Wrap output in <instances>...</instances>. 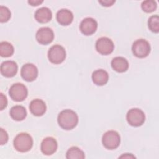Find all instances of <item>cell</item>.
I'll return each instance as SVG.
<instances>
[{"label":"cell","instance_id":"6da1fadb","mask_svg":"<svg viewBox=\"0 0 159 159\" xmlns=\"http://www.w3.org/2000/svg\"><path fill=\"white\" fill-rule=\"evenodd\" d=\"M57 120L62 129L71 130L78 124V117L75 111L71 109H65L59 113Z\"/></svg>","mask_w":159,"mask_h":159},{"label":"cell","instance_id":"7a4b0ae2","mask_svg":"<svg viewBox=\"0 0 159 159\" xmlns=\"http://www.w3.org/2000/svg\"><path fill=\"white\" fill-rule=\"evenodd\" d=\"M14 147L15 149L20 152H27L29 151L33 145V139L27 133H20L14 139Z\"/></svg>","mask_w":159,"mask_h":159},{"label":"cell","instance_id":"3957f363","mask_svg":"<svg viewBox=\"0 0 159 159\" xmlns=\"http://www.w3.org/2000/svg\"><path fill=\"white\" fill-rule=\"evenodd\" d=\"M102 142L104 147L107 149L114 150L119 146L120 137L116 131L109 130L102 135Z\"/></svg>","mask_w":159,"mask_h":159},{"label":"cell","instance_id":"277c9868","mask_svg":"<svg viewBox=\"0 0 159 159\" xmlns=\"http://www.w3.org/2000/svg\"><path fill=\"white\" fill-rule=\"evenodd\" d=\"M132 50L133 54L138 58H145L150 52V45L145 39H138L132 45Z\"/></svg>","mask_w":159,"mask_h":159},{"label":"cell","instance_id":"5b68a950","mask_svg":"<svg viewBox=\"0 0 159 159\" xmlns=\"http://www.w3.org/2000/svg\"><path fill=\"white\" fill-rule=\"evenodd\" d=\"M48 58L49 61L53 64L62 63L66 58L65 48L60 45H53L48 52Z\"/></svg>","mask_w":159,"mask_h":159},{"label":"cell","instance_id":"8992f818","mask_svg":"<svg viewBox=\"0 0 159 159\" xmlns=\"http://www.w3.org/2000/svg\"><path fill=\"white\" fill-rule=\"evenodd\" d=\"M128 123L134 127L142 125L145 120L144 112L140 109L133 108L130 109L126 116Z\"/></svg>","mask_w":159,"mask_h":159},{"label":"cell","instance_id":"52a82bcc","mask_svg":"<svg viewBox=\"0 0 159 159\" xmlns=\"http://www.w3.org/2000/svg\"><path fill=\"white\" fill-rule=\"evenodd\" d=\"M27 94L26 86L19 83L12 84L9 90V94L11 99L17 102L24 101L27 98Z\"/></svg>","mask_w":159,"mask_h":159},{"label":"cell","instance_id":"ba28073f","mask_svg":"<svg viewBox=\"0 0 159 159\" xmlns=\"http://www.w3.org/2000/svg\"><path fill=\"white\" fill-rule=\"evenodd\" d=\"M114 48V43L108 37H101L96 42V49L101 55H107L111 54L113 52Z\"/></svg>","mask_w":159,"mask_h":159},{"label":"cell","instance_id":"9c48e42d","mask_svg":"<svg viewBox=\"0 0 159 159\" xmlns=\"http://www.w3.org/2000/svg\"><path fill=\"white\" fill-rule=\"evenodd\" d=\"M35 37L39 43L47 45L53 41L54 39V33L49 27H42L37 30Z\"/></svg>","mask_w":159,"mask_h":159},{"label":"cell","instance_id":"30bf717a","mask_svg":"<svg viewBox=\"0 0 159 159\" xmlns=\"http://www.w3.org/2000/svg\"><path fill=\"white\" fill-rule=\"evenodd\" d=\"M20 75L26 81H33L38 76L37 68L32 63H26L21 68Z\"/></svg>","mask_w":159,"mask_h":159},{"label":"cell","instance_id":"8fae6325","mask_svg":"<svg viewBox=\"0 0 159 159\" xmlns=\"http://www.w3.org/2000/svg\"><path fill=\"white\" fill-rule=\"evenodd\" d=\"M98 27L96 20L91 17L84 19L80 24V29L81 32L85 35H90L93 34Z\"/></svg>","mask_w":159,"mask_h":159},{"label":"cell","instance_id":"7c38bea8","mask_svg":"<svg viewBox=\"0 0 159 159\" xmlns=\"http://www.w3.org/2000/svg\"><path fill=\"white\" fill-rule=\"evenodd\" d=\"M57 147L58 145L56 140L52 137H48L42 140L40 149L44 155H51L56 152Z\"/></svg>","mask_w":159,"mask_h":159},{"label":"cell","instance_id":"4fadbf2b","mask_svg":"<svg viewBox=\"0 0 159 159\" xmlns=\"http://www.w3.org/2000/svg\"><path fill=\"white\" fill-rule=\"evenodd\" d=\"M17 70V65L14 61L7 60L2 62L1 65V73L5 77H13L16 75Z\"/></svg>","mask_w":159,"mask_h":159},{"label":"cell","instance_id":"5bb4252c","mask_svg":"<svg viewBox=\"0 0 159 159\" xmlns=\"http://www.w3.org/2000/svg\"><path fill=\"white\" fill-rule=\"evenodd\" d=\"M29 109L31 113L35 116H41L46 111L47 107L45 102L40 99L32 100L29 104Z\"/></svg>","mask_w":159,"mask_h":159},{"label":"cell","instance_id":"9a60e30c","mask_svg":"<svg viewBox=\"0 0 159 159\" xmlns=\"http://www.w3.org/2000/svg\"><path fill=\"white\" fill-rule=\"evenodd\" d=\"M57 20L62 25H70L73 20V13L67 9H61L57 13Z\"/></svg>","mask_w":159,"mask_h":159},{"label":"cell","instance_id":"2e32d148","mask_svg":"<svg viewBox=\"0 0 159 159\" xmlns=\"http://www.w3.org/2000/svg\"><path fill=\"white\" fill-rule=\"evenodd\" d=\"M34 17L40 23H47L52 19V13L48 7H42L35 11Z\"/></svg>","mask_w":159,"mask_h":159},{"label":"cell","instance_id":"e0dca14e","mask_svg":"<svg viewBox=\"0 0 159 159\" xmlns=\"http://www.w3.org/2000/svg\"><path fill=\"white\" fill-rule=\"evenodd\" d=\"M91 77L93 83L98 86H103L106 84L109 80V75L107 72L102 69L94 71Z\"/></svg>","mask_w":159,"mask_h":159},{"label":"cell","instance_id":"ac0fdd59","mask_svg":"<svg viewBox=\"0 0 159 159\" xmlns=\"http://www.w3.org/2000/svg\"><path fill=\"white\" fill-rule=\"evenodd\" d=\"M111 66L114 70L119 73L126 71L129 68L128 61L124 57H116L111 61Z\"/></svg>","mask_w":159,"mask_h":159},{"label":"cell","instance_id":"d6986e66","mask_svg":"<svg viewBox=\"0 0 159 159\" xmlns=\"http://www.w3.org/2000/svg\"><path fill=\"white\" fill-rule=\"evenodd\" d=\"M10 116L15 120L20 121L24 120L27 116V111L25 108L20 105L13 106L10 110Z\"/></svg>","mask_w":159,"mask_h":159},{"label":"cell","instance_id":"ffe728a7","mask_svg":"<svg viewBox=\"0 0 159 159\" xmlns=\"http://www.w3.org/2000/svg\"><path fill=\"white\" fill-rule=\"evenodd\" d=\"M66 158L68 159H83L85 158V155L80 148L72 147L66 152Z\"/></svg>","mask_w":159,"mask_h":159},{"label":"cell","instance_id":"44dd1931","mask_svg":"<svg viewBox=\"0 0 159 159\" xmlns=\"http://www.w3.org/2000/svg\"><path fill=\"white\" fill-rule=\"evenodd\" d=\"M14 47L7 42H1L0 43V55L2 57H11L14 53Z\"/></svg>","mask_w":159,"mask_h":159},{"label":"cell","instance_id":"7402d4cb","mask_svg":"<svg viewBox=\"0 0 159 159\" xmlns=\"http://www.w3.org/2000/svg\"><path fill=\"white\" fill-rule=\"evenodd\" d=\"M148 26L150 30L155 33L159 32V17L157 15L152 16L148 20Z\"/></svg>","mask_w":159,"mask_h":159},{"label":"cell","instance_id":"603a6c76","mask_svg":"<svg viewBox=\"0 0 159 159\" xmlns=\"http://www.w3.org/2000/svg\"><path fill=\"white\" fill-rule=\"evenodd\" d=\"M157 3L153 0H147L142 2L141 7L145 12H152L157 9Z\"/></svg>","mask_w":159,"mask_h":159},{"label":"cell","instance_id":"cb8c5ba5","mask_svg":"<svg viewBox=\"0 0 159 159\" xmlns=\"http://www.w3.org/2000/svg\"><path fill=\"white\" fill-rule=\"evenodd\" d=\"M11 12L9 9L4 6H0V21L1 22H6L11 18Z\"/></svg>","mask_w":159,"mask_h":159},{"label":"cell","instance_id":"d4e9b609","mask_svg":"<svg viewBox=\"0 0 159 159\" xmlns=\"http://www.w3.org/2000/svg\"><path fill=\"white\" fill-rule=\"evenodd\" d=\"M8 141V134L6 130L1 128L0 129V144L1 145L6 144Z\"/></svg>","mask_w":159,"mask_h":159},{"label":"cell","instance_id":"484cf974","mask_svg":"<svg viewBox=\"0 0 159 159\" xmlns=\"http://www.w3.org/2000/svg\"><path fill=\"white\" fill-rule=\"evenodd\" d=\"M7 105V99L6 96L2 93L0 94V109L3 110Z\"/></svg>","mask_w":159,"mask_h":159},{"label":"cell","instance_id":"4316f807","mask_svg":"<svg viewBox=\"0 0 159 159\" xmlns=\"http://www.w3.org/2000/svg\"><path fill=\"white\" fill-rule=\"evenodd\" d=\"M99 2L103 6H111L114 2V0H102V1H99Z\"/></svg>","mask_w":159,"mask_h":159},{"label":"cell","instance_id":"83f0119b","mask_svg":"<svg viewBox=\"0 0 159 159\" xmlns=\"http://www.w3.org/2000/svg\"><path fill=\"white\" fill-rule=\"evenodd\" d=\"M43 1H40V0H30V1H28V3L31 5V6H38V5H40V4H42Z\"/></svg>","mask_w":159,"mask_h":159},{"label":"cell","instance_id":"f1b7e54d","mask_svg":"<svg viewBox=\"0 0 159 159\" xmlns=\"http://www.w3.org/2000/svg\"><path fill=\"white\" fill-rule=\"evenodd\" d=\"M120 158H135V157L134 155H132L130 153H125L123 155L120 156Z\"/></svg>","mask_w":159,"mask_h":159}]
</instances>
